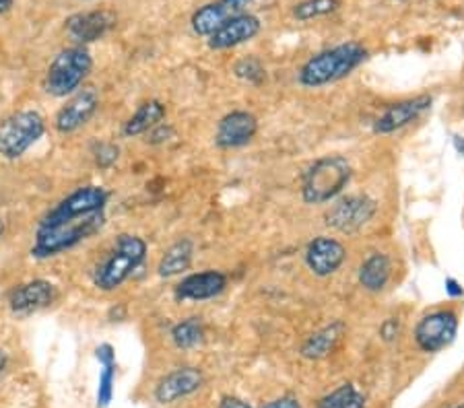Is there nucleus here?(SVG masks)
I'll use <instances>...</instances> for the list:
<instances>
[{
	"label": "nucleus",
	"mask_w": 464,
	"mask_h": 408,
	"mask_svg": "<svg viewBox=\"0 0 464 408\" xmlns=\"http://www.w3.org/2000/svg\"><path fill=\"white\" fill-rule=\"evenodd\" d=\"M365 58H368V48H363L359 42L339 43L308 58L297 72V81L305 89L331 85L349 77L365 62Z\"/></svg>",
	"instance_id": "nucleus-1"
},
{
	"label": "nucleus",
	"mask_w": 464,
	"mask_h": 408,
	"mask_svg": "<svg viewBox=\"0 0 464 408\" xmlns=\"http://www.w3.org/2000/svg\"><path fill=\"white\" fill-rule=\"evenodd\" d=\"M147 258V242L132 233H120L102 262L93 270V285L103 293H111L140 269Z\"/></svg>",
	"instance_id": "nucleus-2"
},
{
	"label": "nucleus",
	"mask_w": 464,
	"mask_h": 408,
	"mask_svg": "<svg viewBox=\"0 0 464 408\" xmlns=\"http://www.w3.org/2000/svg\"><path fill=\"white\" fill-rule=\"evenodd\" d=\"M106 225V214L95 213L92 217L63 223L54 227H37L34 246L29 254L35 260H50L74 250L81 243L92 240Z\"/></svg>",
	"instance_id": "nucleus-3"
},
{
	"label": "nucleus",
	"mask_w": 464,
	"mask_h": 408,
	"mask_svg": "<svg viewBox=\"0 0 464 408\" xmlns=\"http://www.w3.org/2000/svg\"><path fill=\"white\" fill-rule=\"evenodd\" d=\"M351 180V163L343 155H326L312 163L302 177L305 204H326L336 200Z\"/></svg>",
	"instance_id": "nucleus-4"
},
{
	"label": "nucleus",
	"mask_w": 464,
	"mask_h": 408,
	"mask_svg": "<svg viewBox=\"0 0 464 408\" xmlns=\"http://www.w3.org/2000/svg\"><path fill=\"white\" fill-rule=\"evenodd\" d=\"M92 69L93 58L85 46H71L60 50L46 71L44 91L50 98H71L85 83Z\"/></svg>",
	"instance_id": "nucleus-5"
},
{
	"label": "nucleus",
	"mask_w": 464,
	"mask_h": 408,
	"mask_svg": "<svg viewBox=\"0 0 464 408\" xmlns=\"http://www.w3.org/2000/svg\"><path fill=\"white\" fill-rule=\"evenodd\" d=\"M46 132V118L35 109H21L0 122V159H21Z\"/></svg>",
	"instance_id": "nucleus-6"
},
{
	"label": "nucleus",
	"mask_w": 464,
	"mask_h": 408,
	"mask_svg": "<svg viewBox=\"0 0 464 408\" xmlns=\"http://www.w3.org/2000/svg\"><path fill=\"white\" fill-rule=\"evenodd\" d=\"M108 200V190L102 188V185H81V188L71 192L69 196H64L60 203L48 209L37 227H54L69 221L92 217L95 213L106 211Z\"/></svg>",
	"instance_id": "nucleus-7"
},
{
	"label": "nucleus",
	"mask_w": 464,
	"mask_h": 408,
	"mask_svg": "<svg viewBox=\"0 0 464 408\" xmlns=\"http://www.w3.org/2000/svg\"><path fill=\"white\" fill-rule=\"evenodd\" d=\"M378 211L376 200L365 195H351L343 196L333 203L331 209L326 211L324 221L326 225L339 233H357L373 219Z\"/></svg>",
	"instance_id": "nucleus-8"
},
{
	"label": "nucleus",
	"mask_w": 464,
	"mask_h": 408,
	"mask_svg": "<svg viewBox=\"0 0 464 408\" xmlns=\"http://www.w3.org/2000/svg\"><path fill=\"white\" fill-rule=\"evenodd\" d=\"M459 332V318L450 309L425 314L415 326V343L423 353H440L450 346Z\"/></svg>",
	"instance_id": "nucleus-9"
},
{
	"label": "nucleus",
	"mask_w": 464,
	"mask_h": 408,
	"mask_svg": "<svg viewBox=\"0 0 464 408\" xmlns=\"http://www.w3.org/2000/svg\"><path fill=\"white\" fill-rule=\"evenodd\" d=\"M100 108V93L95 87H83L72 93L54 116V128L60 135H72L89 124Z\"/></svg>",
	"instance_id": "nucleus-10"
},
{
	"label": "nucleus",
	"mask_w": 464,
	"mask_h": 408,
	"mask_svg": "<svg viewBox=\"0 0 464 408\" xmlns=\"http://www.w3.org/2000/svg\"><path fill=\"white\" fill-rule=\"evenodd\" d=\"M58 287L46 279H34L11 289L9 309L17 316H29L35 311L46 309L58 301Z\"/></svg>",
	"instance_id": "nucleus-11"
},
{
	"label": "nucleus",
	"mask_w": 464,
	"mask_h": 408,
	"mask_svg": "<svg viewBox=\"0 0 464 408\" xmlns=\"http://www.w3.org/2000/svg\"><path fill=\"white\" fill-rule=\"evenodd\" d=\"M305 266H308L314 277L326 279L345 264L347 250L339 240L328 235H318L305 248Z\"/></svg>",
	"instance_id": "nucleus-12"
},
{
	"label": "nucleus",
	"mask_w": 464,
	"mask_h": 408,
	"mask_svg": "<svg viewBox=\"0 0 464 408\" xmlns=\"http://www.w3.org/2000/svg\"><path fill=\"white\" fill-rule=\"evenodd\" d=\"M205 385V375L198 367H178L161 377L155 385V400L160 404H174L184 400Z\"/></svg>",
	"instance_id": "nucleus-13"
},
{
	"label": "nucleus",
	"mask_w": 464,
	"mask_h": 408,
	"mask_svg": "<svg viewBox=\"0 0 464 408\" xmlns=\"http://www.w3.org/2000/svg\"><path fill=\"white\" fill-rule=\"evenodd\" d=\"M252 3L254 0H211V3L203 5L192 14L190 25L194 29V33L200 37L213 35L217 29L231 17L248 13V6Z\"/></svg>",
	"instance_id": "nucleus-14"
},
{
	"label": "nucleus",
	"mask_w": 464,
	"mask_h": 408,
	"mask_svg": "<svg viewBox=\"0 0 464 408\" xmlns=\"http://www.w3.org/2000/svg\"><path fill=\"white\" fill-rule=\"evenodd\" d=\"M116 25V14L110 11H85L77 13L72 17L66 19L64 29L69 33L74 46H87V43L102 40L103 35L111 32V27Z\"/></svg>",
	"instance_id": "nucleus-15"
},
{
	"label": "nucleus",
	"mask_w": 464,
	"mask_h": 408,
	"mask_svg": "<svg viewBox=\"0 0 464 408\" xmlns=\"http://www.w3.org/2000/svg\"><path fill=\"white\" fill-rule=\"evenodd\" d=\"M431 103L433 100L430 95H417V98L392 103V106L386 108L384 114L373 122V132H376V135H392V132L407 128L409 124L417 122L419 118L431 108Z\"/></svg>",
	"instance_id": "nucleus-16"
},
{
	"label": "nucleus",
	"mask_w": 464,
	"mask_h": 408,
	"mask_svg": "<svg viewBox=\"0 0 464 408\" xmlns=\"http://www.w3.org/2000/svg\"><path fill=\"white\" fill-rule=\"evenodd\" d=\"M258 132V120L250 111L236 109L229 111L217 124L215 145L219 148H239L252 143Z\"/></svg>",
	"instance_id": "nucleus-17"
},
{
	"label": "nucleus",
	"mask_w": 464,
	"mask_h": 408,
	"mask_svg": "<svg viewBox=\"0 0 464 408\" xmlns=\"http://www.w3.org/2000/svg\"><path fill=\"white\" fill-rule=\"evenodd\" d=\"M260 29L262 24L256 14L242 13L226 21L213 35H208L207 43L211 50H229L242 46L246 42H252L260 33Z\"/></svg>",
	"instance_id": "nucleus-18"
},
{
	"label": "nucleus",
	"mask_w": 464,
	"mask_h": 408,
	"mask_svg": "<svg viewBox=\"0 0 464 408\" xmlns=\"http://www.w3.org/2000/svg\"><path fill=\"white\" fill-rule=\"evenodd\" d=\"M227 287V277L221 270H203L184 277L174 289L178 301H207L221 295Z\"/></svg>",
	"instance_id": "nucleus-19"
},
{
	"label": "nucleus",
	"mask_w": 464,
	"mask_h": 408,
	"mask_svg": "<svg viewBox=\"0 0 464 408\" xmlns=\"http://www.w3.org/2000/svg\"><path fill=\"white\" fill-rule=\"evenodd\" d=\"M345 330H347V326L341 320H336V322H331L328 326H324V328H320L314 334H310V337L305 338L302 345V357L308 361L326 359L328 355H333L336 345L341 343Z\"/></svg>",
	"instance_id": "nucleus-20"
},
{
	"label": "nucleus",
	"mask_w": 464,
	"mask_h": 408,
	"mask_svg": "<svg viewBox=\"0 0 464 408\" xmlns=\"http://www.w3.org/2000/svg\"><path fill=\"white\" fill-rule=\"evenodd\" d=\"M359 285H362L365 291L370 293H380L384 291L388 280L392 277V262L391 258L382 251H372V254L363 260L362 266H359Z\"/></svg>",
	"instance_id": "nucleus-21"
},
{
	"label": "nucleus",
	"mask_w": 464,
	"mask_h": 408,
	"mask_svg": "<svg viewBox=\"0 0 464 408\" xmlns=\"http://www.w3.org/2000/svg\"><path fill=\"white\" fill-rule=\"evenodd\" d=\"M163 120H166V106H163L160 100H149L145 103H140L137 111L124 122L122 135L126 138L147 135L149 130L155 128V126L161 124Z\"/></svg>",
	"instance_id": "nucleus-22"
},
{
	"label": "nucleus",
	"mask_w": 464,
	"mask_h": 408,
	"mask_svg": "<svg viewBox=\"0 0 464 408\" xmlns=\"http://www.w3.org/2000/svg\"><path fill=\"white\" fill-rule=\"evenodd\" d=\"M192 258H194V243L184 237V240H178L176 243H171L166 251H163L160 264H157V272H160V277L163 279L178 277V274H182L190 269Z\"/></svg>",
	"instance_id": "nucleus-23"
},
{
	"label": "nucleus",
	"mask_w": 464,
	"mask_h": 408,
	"mask_svg": "<svg viewBox=\"0 0 464 408\" xmlns=\"http://www.w3.org/2000/svg\"><path fill=\"white\" fill-rule=\"evenodd\" d=\"M205 324L200 318H184L182 322H178L174 328H171L169 337L171 343L182 351H190V348H197L205 343Z\"/></svg>",
	"instance_id": "nucleus-24"
},
{
	"label": "nucleus",
	"mask_w": 464,
	"mask_h": 408,
	"mask_svg": "<svg viewBox=\"0 0 464 408\" xmlns=\"http://www.w3.org/2000/svg\"><path fill=\"white\" fill-rule=\"evenodd\" d=\"M316 408H365V396L353 384H343L322 398Z\"/></svg>",
	"instance_id": "nucleus-25"
},
{
	"label": "nucleus",
	"mask_w": 464,
	"mask_h": 408,
	"mask_svg": "<svg viewBox=\"0 0 464 408\" xmlns=\"http://www.w3.org/2000/svg\"><path fill=\"white\" fill-rule=\"evenodd\" d=\"M341 6V0H302L294 6V17L297 21H314L334 13Z\"/></svg>",
	"instance_id": "nucleus-26"
},
{
	"label": "nucleus",
	"mask_w": 464,
	"mask_h": 408,
	"mask_svg": "<svg viewBox=\"0 0 464 408\" xmlns=\"http://www.w3.org/2000/svg\"><path fill=\"white\" fill-rule=\"evenodd\" d=\"M114 384H116V361L102 363L100 382H97L95 404L97 408H108L111 398H114Z\"/></svg>",
	"instance_id": "nucleus-27"
},
{
	"label": "nucleus",
	"mask_w": 464,
	"mask_h": 408,
	"mask_svg": "<svg viewBox=\"0 0 464 408\" xmlns=\"http://www.w3.org/2000/svg\"><path fill=\"white\" fill-rule=\"evenodd\" d=\"M234 74L237 79L246 81V83L258 85L265 79V66H262L256 58H244L234 66Z\"/></svg>",
	"instance_id": "nucleus-28"
},
{
	"label": "nucleus",
	"mask_w": 464,
	"mask_h": 408,
	"mask_svg": "<svg viewBox=\"0 0 464 408\" xmlns=\"http://www.w3.org/2000/svg\"><path fill=\"white\" fill-rule=\"evenodd\" d=\"M93 155H95L97 167L110 169L118 161V157H120V148L114 143H102L100 147L95 148Z\"/></svg>",
	"instance_id": "nucleus-29"
},
{
	"label": "nucleus",
	"mask_w": 464,
	"mask_h": 408,
	"mask_svg": "<svg viewBox=\"0 0 464 408\" xmlns=\"http://www.w3.org/2000/svg\"><path fill=\"white\" fill-rule=\"evenodd\" d=\"M176 137V130L171 128L169 124H166V122H161V124H157L155 128H151L147 132V143H151V145H163V143H168L169 138H174Z\"/></svg>",
	"instance_id": "nucleus-30"
},
{
	"label": "nucleus",
	"mask_w": 464,
	"mask_h": 408,
	"mask_svg": "<svg viewBox=\"0 0 464 408\" xmlns=\"http://www.w3.org/2000/svg\"><path fill=\"white\" fill-rule=\"evenodd\" d=\"M399 332H401V322L396 320V318H388V320H384L380 326V337L382 340H386V343H392V340L399 337Z\"/></svg>",
	"instance_id": "nucleus-31"
},
{
	"label": "nucleus",
	"mask_w": 464,
	"mask_h": 408,
	"mask_svg": "<svg viewBox=\"0 0 464 408\" xmlns=\"http://www.w3.org/2000/svg\"><path fill=\"white\" fill-rule=\"evenodd\" d=\"M262 408H302V403L295 396H281L273 400V403L265 404Z\"/></svg>",
	"instance_id": "nucleus-32"
},
{
	"label": "nucleus",
	"mask_w": 464,
	"mask_h": 408,
	"mask_svg": "<svg viewBox=\"0 0 464 408\" xmlns=\"http://www.w3.org/2000/svg\"><path fill=\"white\" fill-rule=\"evenodd\" d=\"M217 408H252V406L237 396H223Z\"/></svg>",
	"instance_id": "nucleus-33"
},
{
	"label": "nucleus",
	"mask_w": 464,
	"mask_h": 408,
	"mask_svg": "<svg viewBox=\"0 0 464 408\" xmlns=\"http://www.w3.org/2000/svg\"><path fill=\"white\" fill-rule=\"evenodd\" d=\"M446 293L450 297H460L464 293V289L460 287V283L456 279H446Z\"/></svg>",
	"instance_id": "nucleus-34"
},
{
	"label": "nucleus",
	"mask_w": 464,
	"mask_h": 408,
	"mask_svg": "<svg viewBox=\"0 0 464 408\" xmlns=\"http://www.w3.org/2000/svg\"><path fill=\"white\" fill-rule=\"evenodd\" d=\"M6 365H9V355H6L5 348H0V375L5 374Z\"/></svg>",
	"instance_id": "nucleus-35"
},
{
	"label": "nucleus",
	"mask_w": 464,
	"mask_h": 408,
	"mask_svg": "<svg viewBox=\"0 0 464 408\" xmlns=\"http://www.w3.org/2000/svg\"><path fill=\"white\" fill-rule=\"evenodd\" d=\"M13 5H14V0H0V14L9 13L13 9Z\"/></svg>",
	"instance_id": "nucleus-36"
},
{
	"label": "nucleus",
	"mask_w": 464,
	"mask_h": 408,
	"mask_svg": "<svg viewBox=\"0 0 464 408\" xmlns=\"http://www.w3.org/2000/svg\"><path fill=\"white\" fill-rule=\"evenodd\" d=\"M454 147H456V151L464 155V138L462 137H454Z\"/></svg>",
	"instance_id": "nucleus-37"
},
{
	"label": "nucleus",
	"mask_w": 464,
	"mask_h": 408,
	"mask_svg": "<svg viewBox=\"0 0 464 408\" xmlns=\"http://www.w3.org/2000/svg\"><path fill=\"white\" fill-rule=\"evenodd\" d=\"M3 233H5V223L0 221V237H3Z\"/></svg>",
	"instance_id": "nucleus-38"
},
{
	"label": "nucleus",
	"mask_w": 464,
	"mask_h": 408,
	"mask_svg": "<svg viewBox=\"0 0 464 408\" xmlns=\"http://www.w3.org/2000/svg\"><path fill=\"white\" fill-rule=\"evenodd\" d=\"M454 408H464V403H462V404H459V406H454Z\"/></svg>",
	"instance_id": "nucleus-39"
}]
</instances>
